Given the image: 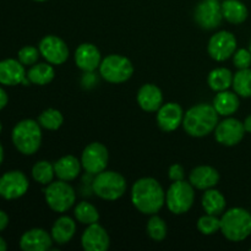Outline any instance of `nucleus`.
Returning <instances> with one entry per match:
<instances>
[{
  "mask_svg": "<svg viewBox=\"0 0 251 251\" xmlns=\"http://www.w3.org/2000/svg\"><path fill=\"white\" fill-rule=\"evenodd\" d=\"M41 55L49 64L60 65L64 64L69 58V49L65 42L56 36H46L41 41L38 47Z\"/></svg>",
  "mask_w": 251,
  "mask_h": 251,
  "instance_id": "14",
  "label": "nucleus"
},
{
  "mask_svg": "<svg viewBox=\"0 0 251 251\" xmlns=\"http://www.w3.org/2000/svg\"><path fill=\"white\" fill-rule=\"evenodd\" d=\"M233 74L229 69L226 68H217L212 70L208 75L207 82L211 90L216 92L226 91L233 85Z\"/></svg>",
  "mask_w": 251,
  "mask_h": 251,
  "instance_id": "27",
  "label": "nucleus"
},
{
  "mask_svg": "<svg viewBox=\"0 0 251 251\" xmlns=\"http://www.w3.org/2000/svg\"><path fill=\"white\" fill-rule=\"evenodd\" d=\"M195 199L194 186L185 180L173 181L166 194V202L174 215H183L191 208Z\"/></svg>",
  "mask_w": 251,
  "mask_h": 251,
  "instance_id": "6",
  "label": "nucleus"
},
{
  "mask_svg": "<svg viewBox=\"0 0 251 251\" xmlns=\"http://www.w3.org/2000/svg\"><path fill=\"white\" fill-rule=\"evenodd\" d=\"M198 228L205 235L215 234L216 232L221 230V220H218L217 216L207 213L198 221Z\"/></svg>",
  "mask_w": 251,
  "mask_h": 251,
  "instance_id": "34",
  "label": "nucleus"
},
{
  "mask_svg": "<svg viewBox=\"0 0 251 251\" xmlns=\"http://www.w3.org/2000/svg\"><path fill=\"white\" fill-rule=\"evenodd\" d=\"M194 17L201 28H216L220 26L223 20L221 2L218 0H202L196 6Z\"/></svg>",
  "mask_w": 251,
  "mask_h": 251,
  "instance_id": "11",
  "label": "nucleus"
},
{
  "mask_svg": "<svg viewBox=\"0 0 251 251\" xmlns=\"http://www.w3.org/2000/svg\"><path fill=\"white\" fill-rule=\"evenodd\" d=\"M233 63L239 70L242 69H249L251 65V53L249 49H238L233 54Z\"/></svg>",
  "mask_w": 251,
  "mask_h": 251,
  "instance_id": "36",
  "label": "nucleus"
},
{
  "mask_svg": "<svg viewBox=\"0 0 251 251\" xmlns=\"http://www.w3.org/2000/svg\"><path fill=\"white\" fill-rule=\"evenodd\" d=\"M46 201L49 207L55 212H65L73 207L75 203V190L68 181L59 180L48 184V188L44 191Z\"/></svg>",
  "mask_w": 251,
  "mask_h": 251,
  "instance_id": "8",
  "label": "nucleus"
},
{
  "mask_svg": "<svg viewBox=\"0 0 251 251\" xmlns=\"http://www.w3.org/2000/svg\"><path fill=\"white\" fill-rule=\"evenodd\" d=\"M108 150L100 142H92L82 152L81 164L87 173L98 174L105 171L108 164Z\"/></svg>",
  "mask_w": 251,
  "mask_h": 251,
  "instance_id": "10",
  "label": "nucleus"
},
{
  "mask_svg": "<svg viewBox=\"0 0 251 251\" xmlns=\"http://www.w3.org/2000/svg\"><path fill=\"white\" fill-rule=\"evenodd\" d=\"M137 103L145 112H157L163 103L162 91L152 83L144 85L137 92Z\"/></svg>",
  "mask_w": 251,
  "mask_h": 251,
  "instance_id": "21",
  "label": "nucleus"
},
{
  "mask_svg": "<svg viewBox=\"0 0 251 251\" xmlns=\"http://www.w3.org/2000/svg\"><path fill=\"white\" fill-rule=\"evenodd\" d=\"M166 194L153 178L139 179L131 190L132 205L144 215H156L164 205Z\"/></svg>",
  "mask_w": 251,
  "mask_h": 251,
  "instance_id": "1",
  "label": "nucleus"
},
{
  "mask_svg": "<svg viewBox=\"0 0 251 251\" xmlns=\"http://www.w3.org/2000/svg\"><path fill=\"white\" fill-rule=\"evenodd\" d=\"M240 100L239 97L235 92H229V91H221L216 95L213 100V107L216 112L223 117H229L234 114L239 109Z\"/></svg>",
  "mask_w": 251,
  "mask_h": 251,
  "instance_id": "24",
  "label": "nucleus"
},
{
  "mask_svg": "<svg viewBox=\"0 0 251 251\" xmlns=\"http://www.w3.org/2000/svg\"><path fill=\"white\" fill-rule=\"evenodd\" d=\"M81 166L82 164L75 156L69 154V156L61 157L54 163V172L60 180L70 181L77 178L81 171Z\"/></svg>",
  "mask_w": 251,
  "mask_h": 251,
  "instance_id": "22",
  "label": "nucleus"
},
{
  "mask_svg": "<svg viewBox=\"0 0 251 251\" xmlns=\"http://www.w3.org/2000/svg\"><path fill=\"white\" fill-rule=\"evenodd\" d=\"M12 141L15 147L24 154H33L38 151L42 142L39 123L26 119L16 124L12 130Z\"/></svg>",
  "mask_w": 251,
  "mask_h": 251,
  "instance_id": "4",
  "label": "nucleus"
},
{
  "mask_svg": "<svg viewBox=\"0 0 251 251\" xmlns=\"http://www.w3.org/2000/svg\"><path fill=\"white\" fill-rule=\"evenodd\" d=\"M189 179L194 188L200 189V190H207V189L217 185L220 181V174L213 167L199 166L191 171Z\"/></svg>",
  "mask_w": 251,
  "mask_h": 251,
  "instance_id": "20",
  "label": "nucleus"
},
{
  "mask_svg": "<svg viewBox=\"0 0 251 251\" xmlns=\"http://www.w3.org/2000/svg\"><path fill=\"white\" fill-rule=\"evenodd\" d=\"M1 129H2V127H1V123H0V132H1Z\"/></svg>",
  "mask_w": 251,
  "mask_h": 251,
  "instance_id": "44",
  "label": "nucleus"
},
{
  "mask_svg": "<svg viewBox=\"0 0 251 251\" xmlns=\"http://www.w3.org/2000/svg\"><path fill=\"white\" fill-rule=\"evenodd\" d=\"M92 189L98 198L114 201L122 198L126 191V180L122 174L117 172L103 171L96 174Z\"/></svg>",
  "mask_w": 251,
  "mask_h": 251,
  "instance_id": "5",
  "label": "nucleus"
},
{
  "mask_svg": "<svg viewBox=\"0 0 251 251\" xmlns=\"http://www.w3.org/2000/svg\"><path fill=\"white\" fill-rule=\"evenodd\" d=\"M244 127H245V131L249 132V134H251V115H249V117H248L247 119H245Z\"/></svg>",
  "mask_w": 251,
  "mask_h": 251,
  "instance_id": "40",
  "label": "nucleus"
},
{
  "mask_svg": "<svg viewBox=\"0 0 251 251\" xmlns=\"http://www.w3.org/2000/svg\"><path fill=\"white\" fill-rule=\"evenodd\" d=\"M5 250H6V243H5V240L0 237V251H5Z\"/></svg>",
  "mask_w": 251,
  "mask_h": 251,
  "instance_id": "41",
  "label": "nucleus"
},
{
  "mask_svg": "<svg viewBox=\"0 0 251 251\" xmlns=\"http://www.w3.org/2000/svg\"><path fill=\"white\" fill-rule=\"evenodd\" d=\"M24 64L15 59H5L0 61V83L6 86H15L22 83L26 78Z\"/></svg>",
  "mask_w": 251,
  "mask_h": 251,
  "instance_id": "19",
  "label": "nucleus"
},
{
  "mask_svg": "<svg viewBox=\"0 0 251 251\" xmlns=\"http://www.w3.org/2000/svg\"><path fill=\"white\" fill-rule=\"evenodd\" d=\"M207 50L211 58L216 61H225L237 50V39L234 34L228 31L217 32L215 36L211 37Z\"/></svg>",
  "mask_w": 251,
  "mask_h": 251,
  "instance_id": "9",
  "label": "nucleus"
},
{
  "mask_svg": "<svg viewBox=\"0 0 251 251\" xmlns=\"http://www.w3.org/2000/svg\"><path fill=\"white\" fill-rule=\"evenodd\" d=\"M81 244L86 251H105L110 244L109 235L98 223L90 225L81 237Z\"/></svg>",
  "mask_w": 251,
  "mask_h": 251,
  "instance_id": "15",
  "label": "nucleus"
},
{
  "mask_svg": "<svg viewBox=\"0 0 251 251\" xmlns=\"http://www.w3.org/2000/svg\"><path fill=\"white\" fill-rule=\"evenodd\" d=\"M244 123L234 118H228L218 123L215 129V136L218 144L225 146H235L239 144L245 135Z\"/></svg>",
  "mask_w": 251,
  "mask_h": 251,
  "instance_id": "12",
  "label": "nucleus"
},
{
  "mask_svg": "<svg viewBox=\"0 0 251 251\" xmlns=\"http://www.w3.org/2000/svg\"><path fill=\"white\" fill-rule=\"evenodd\" d=\"M75 217L82 225H93V223H97L100 220V213H98L97 208L93 205H91L90 202H82L78 203L75 207Z\"/></svg>",
  "mask_w": 251,
  "mask_h": 251,
  "instance_id": "30",
  "label": "nucleus"
},
{
  "mask_svg": "<svg viewBox=\"0 0 251 251\" xmlns=\"http://www.w3.org/2000/svg\"><path fill=\"white\" fill-rule=\"evenodd\" d=\"M75 63L78 69L92 73L100 65V53L97 47L91 43H83L76 49L75 51Z\"/></svg>",
  "mask_w": 251,
  "mask_h": 251,
  "instance_id": "18",
  "label": "nucleus"
},
{
  "mask_svg": "<svg viewBox=\"0 0 251 251\" xmlns=\"http://www.w3.org/2000/svg\"><path fill=\"white\" fill-rule=\"evenodd\" d=\"M221 232L230 242H243L251 234V213L242 207L228 210L221 218Z\"/></svg>",
  "mask_w": 251,
  "mask_h": 251,
  "instance_id": "3",
  "label": "nucleus"
},
{
  "mask_svg": "<svg viewBox=\"0 0 251 251\" xmlns=\"http://www.w3.org/2000/svg\"><path fill=\"white\" fill-rule=\"evenodd\" d=\"M2 158H4V150H2V146L0 145V164H1Z\"/></svg>",
  "mask_w": 251,
  "mask_h": 251,
  "instance_id": "42",
  "label": "nucleus"
},
{
  "mask_svg": "<svg viewBox=\"0 0 251 251\" xmlns=\"http://www.w3.org/2000/svg\"><path fill=\"white\" fill-rule=\"evenodd\" d=\"M147 233L150 238L156 242H162L167 235V226L164 221L158 216H153L150 218L147 223Z\"/></svg>",
  "mask_w": 251,
  "mask_h": 251,
  "instance_id": "33",
  "label": "nucleus"
},
{
  "mask_svg": "<svg viewBox=\"0 0 251 251\" xmlns=\"http://www.w3.org/2000/svg\"><path fill=\"white\" fill-rule=\"evenodd\" d=\"M55 76L54 73L53 66L49 65V64H36V65H32V68L29 69L28 73H27V77L34 85H48L49 82H51Z\"/></svg>",
  "mask_w": 251,
  "mask_h": 251,
  "instance_id": "28",
  "label": "nucleus"
},
{
  "mask_svg": "<svg viewBox=\"0 0 251 251\" xmlns=\"http://www.w3.org/2000/svg\"><path fill=\"white\" fill-rule=\"evenodd\" d=\"M39 54H41L39 49L34 48V47H24L19 51V60L24 65H34L38 60Z\"/></svg>",
  "mask_w": 251,
  "mask_h": 251,
  "instance_id": "35",
  "label": "nucleus"
},
{
  "mask_svg": "<svg viewBox=\"0 0 251 251\" xmlns=\"http://www.w3.org/2000/svg\"><path fill=\"white\" fill-rule=\"evenodd\" d=\"M218 115L213 105L203 103L195 105L184 115V130L193 137L207 136L217 126Z\"/></svg>",
  "mask_w": 251,
  "mask_h": 251,
  "instance_id": "2",
  "label": "nucleus"
},
{
  "mask_svg": "<svg viewBox=\"0 0 251 251\" xmlns=\"http://www.w3.org/2000/svg\"><path fill=\"white\" fill-rule=\"evenodd\" d=\"M53 238L44 229L34 228L25 233L20 240V247L25 251H46L50 249Z\"/></svg>",
  "mask_w": 251,
  "mask_h": 251,
  "instance_id": "17",
  "label": "nucleus"
},
{
  "mask_svg": "<svg viewBox=\"0 0 251 251\" xmlns=\"http://www.w3.org/2000/svg\"><path fill=\"white\" fill-rule=\"evenodd\" d=\"M249 50H250V53H251V42H250V46H249Z\"/></svg>",
  "mask_w": 251,
  "mask_h": 251,
  "instance_id": "45",
  "label": "nucleus"
},
{
  "mask_svg": "<svg viewBox=\"0 0 251 251\" xmlns=\"http://www.w3.org/2000/svg\"><path fill=\"white\" fill-rule=\"evenodd\" d=\"M202 207L208 215H222L226 208V199L215 189H207L202 196Z\"/></svg>",
  "mask_w": 251,
  "mask_h": 251,
  "instance_id": "26",
  "label": "nucleus"
},
{
  "mask_svg": "<svg viewBox=\"0 0 251 251\" xmlns=\"http://www.w3.org/2000/svg\"><path fill=\"white\" fill-rule=\"evenodd\" d=\"M100 73L108 82L122 83L131 77L134 74V66L131 61L125 56L112 54L102 60L100 65Z\"/></svg>",
  "mask_w": 251,
  "mask_h": 251,
  "instance_id": "7",
  "label": "nucleus"
},
{
  "mask_svg": "<svg viewBox=\"0 0 251 251\" xmlns=\"http://www.w3.org/2000/svg\"><path fill=\"white\" fill-rule=\"evenodd\" d=\"M28 190V180L22 172H7L0 178V196L6 200H15Z\"/></svg>",
  "mask_w": 251,
  "mask_h": 251,
  "instance_id": "13",
  "label": "nucleus"
},
{
  "mask_svg": "<svg viewBox=\"0 0 251 251\" xmlns=\"http://www.w3.org/2000/svg\"><path fill=\"white\" fill-rule=\"evenodd\" d=\"M168 176L169 178H171V180L173 181L184 180L185 172H184V168L180 164H173V166H171V168H169Z\"/></svg>",
  "mask_w": 251,
  "mask_h": 251,
  "instance_id": "37",
  "label": "nucleus"
},
{
  "mask_svg": "<svg viewBox=\"0 0 251 251\" xmlns=\"http://www.w3.org/2000/svg\"><path fill=\"white\" fill-rule=\"evenodd\" d=\"M157 112V124L163 131H174L179 125L183 124V109L176 103H166Z\"/></svg>",
  "mask_w": 251,
  "mask_h": 251,
  "instance_id": "16",
  "label": "nucleus"
},
{
  "mask_svg": "<svg viewBox=\"0 0 251 251\" xmlns=\"http://www.w3.org/2000/svg\"><path fill=\"white\" fill-rule=\"evenodd\" d=\"M34 1H39V2H42V1H47V0H34Z\"/></svg>",
  "mask_w": 251,
  "mask_h": 251,
  "instance_id": "43",
  "label": "nucleus"
},
{
  "mask_svg": "<svg viewBox=\"0 0 251 251\" xmlns=\"http://www.w3.org/2000/svg\"><path fill=\"white\" fill-rule=\"evenodd\" d=\"M76 232V223L68 216L58 218L51 228V238L56 244L64 245L70 242Z\"/></svg>",
  "mask_w": 251,
  "mask_h": 251,
  "instance_id": "23",
  "label": "nucleus"
},
{
  "mask_svg": "<svg viewBox=\"0 0 251 251\" xmlns=\"http://www.w3.org/2000/svg\"><path fill=\"white\" fill-rule=\"evenodd\" d=\"M64 122L63 114L59 110L49 108L44 110L38 118V123L42 127L47 130H58Z\"/></svg>",
  "mask_w": 251,
  "mask_h": 251,
  "instance_id": "32",
  "label": "nucleus"
},
{
  "mask_svg": "<svg viewBox=\"0 0 251 251\" xmlns=\"http://www.w3.org/2000/svg\"><path fill=\"white\" fill-rule=\"evenodd\" d=\"M7 223H9V217H7V215L4 211H0V230L5 229Z\"/></svg>",
  "mask_w": 251,
  "mask_h": 251,
  "instance_id": "38",
  "label": "nucleus"
},
{
  "mask_svg": "<svg viewBox=\"0 0 251 251\" xmlns=\"http://www.w3.org/2000/svg\"><path fill=\"white\" fill-rule=\"evenodd\" d=\"M221 6H222L223 19H226L230 24H243L249 15L248 7L240 0H225L221 2Z\"/></svg>",
  "mask_w": 251,
  "mask_h": 251,
  "instance_id": "25",
  "label": "nucleus"
},
{
  "mask_svg": "<svg viewBox=\"0 0 251 251\" xmlns=\"http://www.w3.org/2000/svg\"><path fill=\"white\" fill-rule=\"evenodd\" d=\"M7 104V95L2 88H0V110Z\"/></svg>",
  "mask_w": 251,
  "mask_h": 251,
  "instance_id": "39",
  "label": "nucleus"
},
{
  "mask_svg": "<svg viewBox=\"0 0 251 251\" xmlns=\"http://www.w3.org/2000/svg\"><path fill=\"white\" fill-rule=\"evenodd\" d=\"M250 250H251V249H250Z\"/></svg>",
  "mask_w": 251,
  "mask_h": 251,
  "instance_id": "46",
  "label": "nucleus"
},
{
  "mask_svg": "<svg viewBox=\"0 0 251 251\" xmlns=\"http://www.w3.org/2000/svg\"><path fill=\"white\" fill-rule=\"evenodd\" d=\"M55 172H54V164H50L47 161L37 162L32 168V176L36 181L43 184V185H48L51 183Z\"/></svg>",
  "mask_w": 251,
  "mask_h": 251,
  "instance_id": "31",
  "label": "nucleus"
},
{
  "mask_svg": "<svg viewBox=\"0 0 251 251\" xmlns=\"http://www.w3.org/2000/svg\"><path fill=\"white\" fill-rule=\"evenodd\" d=\"M233 88L238 96L251 97V69H242L233 76Z\"/></svg>",
  "mask_w": 251,
  "mask_h": 251,
  "instance_id": "29",
  "label": "nucleus"
}]
</instances>
